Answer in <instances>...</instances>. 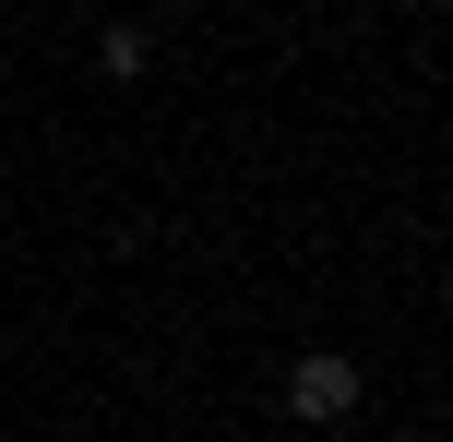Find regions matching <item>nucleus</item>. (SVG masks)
Masks as SVG:
<instances>
[{"mask_svg": "<svg viewBox=\"0 0 453 442\" xmlns=\"http://www.w3.org/2000/svg\"><path fill=\"white\" fill-rule=\"evenodd\" d=\"M358 395H370V383H358V359H334V347L287 371V407H298V419H322V430H334V419H358Z\"/></svg>", "mask_w": 453, "mask_h": 442, "instance_id": "obj_1", "label": "nucleus"}, {"mask_svg": "<svg viewBox=\"0 0 453 442\" xmlns=\"http://www.w3.org/2000/svg\"><path fill=\"white\" fill-rule=\"evenodd\" d=\"M96 72H108V84H132V72H143V36H132V24H108V36H96Z\"/></svg>", "mask_w": 453, "mask_h": 442, "instance_id": "obj_2", "label": "nucleus"}]
</instances>
